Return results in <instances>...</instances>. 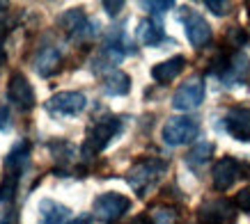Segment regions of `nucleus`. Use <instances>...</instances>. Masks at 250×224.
Masks as SVG:
<instances>
[{
    "label": "nucleus",
    "instance_id": "1",
    "mask_svg": "<svg viewBox=\"0 0 250 224\" xmlns=\"http://www.w3.org/2000/svg\"><path fill=\"white\" fill-rule=\"evenodd\" d=\"M122 133V119L115 114H104L99 117L94 124H90L87 133H85V142L81 147V156L83 160H92L113 142L115 137Z\"/></svg>",
    "mask_w": 250,
    "mask_h": 224
},
{
    "label": "nucleus",
    "instance_id": "2",
    "mask_svg": "<svg viewBox=\"0 0 250 224\" xmlns=\"http://www.w3.org/2000/svg\"><path fill=\"white\" fill-rule=\"evenodd\" d=\"M167 172V160L156 156L140 158L129 172H126V183L136 190L138 197H145L156 183L161 181V176Z\"/></svg>",
    "mask_w": 250,
    "mask_h": 224
},
{
    "label": "nucleus",
    "instance_id": "3",
    "mask_svg": "<svg viewBox=\"0 0 250 224\" xmlns=\"http://www.w3.org/2000/svg\"><path fill=\"white\" fill-rule=\"evenodd\" d=\"M131 208V199L120 192H104L99 194L94 204H92V215L97 217L99 222L113 224L117 220L126 215V210Z\"/></svg>",
    "mask_w": 250,
    "mask_h": 224
},
{
    "label": "nucleus",
    "instance_id": "4",
    "mask_svg": "<svg viewBox=\"0 0 250 224\" xmlns=\"http://www.w3.org/2000/svg\"><path fill=\"white\" fill-rule=\"evenodd\" d=\"M163 142L170 144V147H182V144L193 142L197 135H200V121L193 119V117H170V119L163 124Z\"/></svg>",
    "mask_w": 250,
    "mask_h": 224
},
{
    "label": "nucleus",
    "instance_id": "5",
    "mask_svg": "<svg viewBox=\"0 0 250 224\" xmlns=\"http://www.w3.org/2000/svg\"><path fill=\"white\" fill-rule=\"evenodd\" d=\"M207 87H205V78L202 75H190L186 82L179 85V90L174 92L172 96V108L179 112H190L197 110L202 101H205Z\"/></svg>",
    "mask_w": 250,
    "mask_h": 224
},
{
    "label": "nucleus",
    "instance_id": "6",
    "mask_svg": "<svg viewBox=\"0 0 250 224\" xmlns=\"http://www.w3.org/2000/svg\"><path fill=\"white\" fill-rule=\"evenodd\" d=\"M236 208L234 202L229 199H209L197 208V222L202 224H234L236 222Z\"/></svg>",
    "mask_w": 250,
    "mask_h": 224
},
{
    "label": "nucleus",
    "instance_id": "7",
    "mask_svg": "<svg viewBox=\"0 0 250 224\" xmlns=\"http://www.w3.org/2000/svg\"><path fill=\"white\" fill-rule=\"evenodd\" d=\"M87 98L83 92H58L55 96H51L46 101V110L53 117H76L85 110Z\"/></svg>",
    "mask_w": 250,
    "mask_h": 224
},
{
    "label": "nucleus",
    "instance_id": "8",
    "mask_svg": "<svg viewBox=\"0 0 250 224\" xmlns=\"http://www.w3.org/2000/svg\"><path fill=\"white\" fill-rule=\"evenodd\" d=\"M243 174L241 169V163L232 156H225L220 158L218 163L213 165L211 169V183H213V190H218V192H225L229 187L236 183V179Z\"/></svg>",
    "mask_w": 250,
    "mask_h": 224
},
{
    "label": "nucleus",
    "instance_id": "9",
    "mask_svg": "<svg viewBox=\"0 0 250 224\" xmlns=\"http://www.w3.org/2000/svg\"><path fill=\"white\" fill-rule=\"evenodd\" d=\"M223 85L234 87V85H250V60L248 55L241 51H234L232 55H228V64L225 71L220 75Z\"/></svg>",
    "mask_w": 250,
    "mask_h": 224
},
{
    "label": "nucleus",
    "instance_id": "10",
    "mask_svg": "<svg viewBox=\"0 0 250 224\" xmlns=\"http://www.w3.org/2000/svg\"><path fill=\"white\" fill-rule=\"evenodd\" d=\"M7 96H9V101L14 105H19L21 110H32V108L37 105V98H35V90H32L30 80L23 74H19V71H14V74L9 75Z\"/></svg>",
    "mask_w": 250,
    "mask_h": 224
},
{
    "label": "nucleus",
    "instance_id": "11",
    "mask_svg": "<svg viewBox=\"0 0 250 224\" xmlns=\"http://www.w3.org/2000/svg\"><path fill=\"white\" fill-rule=\"evenodd\" d=\"M184 21V30H186V39L190 41L193 48H202L205 44L211 41V28L209 23L205 21V16L193 12V9H186L182 14Z\"/></svg>",
    "mask_w": 250,
    "mask_h": 224
},
{
    "label": "nucleus",
    "instance_id": "12",
    "mask_svg": "<svg viewBox=\"0 0 250 224\" xmlns=\"http://www.w3.org/2000/svg\"><path fill=\"white\" fill-rule=\"evenodd\" d=\"M223 128H225L234 140L250 142V110L248 108H241V105L229 108V110L225 112V117H223Z\"/></svg>",
    "mask_w": 250,
    "mask_h": 224
},
{
    "label": "nucleus",
    "instance_id": "13",
    "mask_svg": "<svg viewBox=\"0 0 250 224\" xmlns=\"http://www.w3.org/2000/svg\"><path fill=\"white\" fill-rule=\"evenodd\" d=\"M124 57H126V53L122 51V48L104 44L99 48L97 55H94V60H92V71H94V74H106V71L113 74V71H117L115 67H117Z\"/></svg>",
    "mask_w": 250,
    "mask_h": 224
},
{
    "label": "nucleus",
    "instance_id": "14",
    "mask_svg": "<svg viewBox=\"0 0 250 224\" xmlns=\"http://www.w3.org/2000/svg\"><path fill=\"white\" fill-rule=\"evenodd\" d=\"M136 37L143 46H159L163 41H170L159 19H143L136 28Z\"/></svg>",
    "mask_w": 250,
    "mask_h": 224
},
{
    "label": "nucleus",
    "instance_id": "15",
    "mask_svg": "<svg viewBox=\"0 0 250 224\" xmlns=\"http://www.w3.org/2000/svg\"><path fill=\"white\" fill-rule=\"evenodd\" d=\"M28 160H30V142L28 140H21L16 142L9 153L5 156V172L7 174H19L21 176L23 169L28 167Z\"/></svg>",
    "mask_w": 250,
    "mask_h": 224
},
{
    "label": "nucleus",
    "instance_id": "16",
    "mask_svg": "<svg viewBox=\"0 0 250 224\" xmlns=\"http://www.w3.org/2000/svg\"><path fill=\"white\" fill-rule=\"evenodd\" d=\"M60 62H62V55L58 48H53V46H46V48H42V51L35 55V71H37L42 78H51V75L60 69Z\"/></svg>",
    "mask_w": 250,
    "mask_h": 224
},
{
    "label": "nucleus",
    "instance_id": "17",
    "mask_svg": "<svg viewBox=\"0 0 250 224\" xmlns=\"http://www.w3.org/2000/svg\"><path fill=\"white\" fill-rule=\"evenodd\" d=\"M71 210L53 199L39 202V224H67Z\"/></svg>",
    "mask_w": 250,
    "mask_h": 224
},
{
    "label": "nucleus",
    "instance_id": "18",
    "mask_svg": "<svg viewBox=\"0 0 250 224\" xmlns=\"http://www.w3.org/2000/svg\"><path fill=\"white\" fill-rule=\"evenodd\" d=\"M58 23H60V28L67 32L69 37L78 39V37H81V32L85 30V25L90 23V19L85 16V12L81 7H74V9L62 12L60 19H58Z\"/></svg>",
    "mask_w": 250,
    "mask_h": 224
},
{
    "label": "nucleus",
    "instance_id": "19",
    "mask_svg": "<svg viewBox=\"0 0 250 224\" xmlns=\"http://www.w3.org/2000/svg\"><path fill=\"white\" fill-rule=\"evenodd\" d=\"M184 67H186V57L184 55H174V57L161 62V64H156L152 69V78L156 82H161V85H166V82H172L177 75L182 74Z\"/></svg>",
    "mask_w": 250,
    "mask_h": 224
},
{
    "label": "nucleus",
    "instance_id": "20",
    "mask_svg": "<svg viewBox=\"0 0 250 224\" xmlns=\"http://www.w3.org/2000/svg\"><path fill=\"white\" fill-rule=\"evenodd\" d=\"M104 92H106L108 96H126L131 92V78L129 74H124V71H113V74H106L104 78Z\"/></svg>",
    "mask_w": 250,
    "mask_h": 224
},
{
    "label": "nucleus",
    "instance_id": "21",
    "mask_svg": "<svg viewBox=\"0 0 250 224\" xmlns=\"http://www.w3.org/2000/svg\"><path fill=\"white\" fill-rule=\"evenodd\" d=\"M211 153H213V144L211 142H200L186 153V165H188L193 172L200 174L202 169H205V165L211 160Z\"/></svg>",
    "mask_w": 250,
    "mask_h": 224
},
{
    "label": "nucleus",
    "instance_id": "22",
    "mask_svg": "<svg viewBox=\"0 0 250 224\" xmlns=\"http://www.w3.org/2000/svg\"><path fill=\"white\" fill-rule=\"evenodd\" d=\"M48 149L58 160V165H62V167H69L76 160V147L67 140H53V142H48Z\"/></svg>",
    "mask_w": 250,
    "mask_h": 224
},
{
    "label": "nucleus",
    "instance_id": "23",
    "mask_svg": "<svg viewBox=\"0 0 250 224\" xmlns=\"http://www.w3.org/2000/svg\"><path fill=\"white\" fill-rule=\"evenodd\" d=\"M19 181H21L19 174H7L5 172V176H2V181H0V204H12L14 202L16 190H19Z\"/></svg>",
    "mask_w": 250,
    "mask_h": 224
},
{
    "label": "nucleus",
    "instance_id": "24",
    "mask_svg": "<svg viewBox=\"0 0 250 224\" xmlns=\"http://www.w3.org/2000/svg\"><path fill=\"white\" fill-rule=\"evenodd\" d=\"M140 7H145L147 12H152V14H163V12L174 7V2L172 0H143Z\"/></svg>",
    "mask_w": 250,
    "mask_h": 224
},
{
    "label": "nucleus",
    "instance_id": "25",
    "mask_svg": "<svg viewBox=\"0 0 250 224\" xmlns=\"http://www.w3.org/2000/svg\"><path fill=\"white\" fill-rule=\"evenodd\" d=\"M152 220H154V224H177V210L174 208H156Z\"/></svg>",
    "mask_w": 250,
    "mask_h": 224
},
{
    "label": "nucleus",
    "instance_id": "26",
    "mask_svg": "<svg viewBox=\"0 0 250 224\" xmlns=\"http://www.w3.org/2000/svg\"><path fill=\"white\" fill-rule=\"evenodd\" d=\"M205 7L216 16H225V14H229V7H232V5H229V2H223V0H207Z\"/></svg>",
    "mask_w": 250,
    "mask_h": 224
},
{
    "label": "nucleus",
    "instance_id": "27",
    "mask_svg": "<svg viewBox=\"0 0 250 224\" xmlns=\"http://www.w3.org/2000/svg\"><path fill=\"white\" fill-rule=\"evenodd\" d=\"M234 204H236V208H239V210H243V213H250V186L236 192Z\"/></svg>",
    "mask_w": 250,
    "mask_h": 224
},
{
    "label": "nucleus",
    "instance_id": "28",
    "mask_svg": "<svg viewBox=\"0 0 250 224\" xmlns=\"http://www.w3.org/2000/svg\"><path fill=\"white\" fill-rule=\"evenodd\" d=\"M0 224H19V210L16 208L0 210Z\"/></svg>",
    "mask_w": 250,
    "mask_h": 224
},
{
    "label": "nucleus",
    "instance_id": "29",
    "mask_svg": "<svg viewBox=\"0 0 250 224\" xmlns=\"http://www.w3.org/2000/svg\"><path fill=\"white\" fill-rule=\"evenodd\" d=\"M228 41L232 46H243V41H246V32L241 30V28H232L228 35Z\"/></svg>",
    "mask_w": 250,
    "mask_h": 224
},
{
    "label": "nucleus",
    "instance_id": "30",
    "mask_svg": "<svg viewBox=\"0 0 250 224\" xmlns=\"http://www.w3.org/2000/svg\"><path fill=\"white\" fill-rule=\"evenodd\" d=\"M122 7H124V2H122V0H104V9H106L108 14L110 16H117L122 12Z\"/></svg>",
    "mask_w": 250,
    "mask_h": 224
},
{
    "label": "nucleus",
    "instance_id": "31",
    "mask_svg": "<svg viewBox=\"0 0 250 224\" xmlns=\"http://www.w3.org/2000/svg\"><path fill=\"white\" fill-rule=\"evenodd\" d=\"M9 126V112L7 108H0V128H7Z\"/></svg>",
    "mask_w": 250,
    "mask_h": 224
},
{
    "label": "nucleus",
    "instance_id": "32",
    "mask_svg": "<svg viewBox=\"0 0 250 224\" xmlns=\"http://www.w3.org/2000/svg\"><path fill=\"white\" fill-rule=\"evenodd\" d=\"M131 224H154V220L149 215H136L131 220Z\"/></svg>",
    "mask_w": 250,
    "mask_h": 224
},
{
    "label": "nucleus",
    "instance_id": "33",
    "mask_svg": "<svg viewBox=\"0 0 250 224\" xmlns=\"http://www.w3.org/2000/svg\"><path fill=\"white\" fill-rule=\"evenodd\" d=\"M67 224H90V217H87V215H81V217H76V220H69Z\"/></svg>",
    "mask_w": 250,
    "mask_h": 224
},
{
    "label": "nucleus",
    "instance_id": "34",
    "mask_svg": "<svg viewBox=\"0 0 250 224\" xmlns=\"http://www.w3.org/2000/svg\"><path fill=\"white\" fill-rule=\"evenodd\" d=\"M5 62V48H2V39H0V64Z\"/></svg>",
    "mask_w": 250,
    "mask_h": 224
},
{
    "label": "nucleus",
    "instance_id": "35",
    "mask_svg": "<svg viewBox=\"0 0 250 224\" xmlns=\"http://www.w3.org/2000/svg\"><path fill=\"white\" fill-rule=\"evenodd\" d=\"M7 7H9L7 2H0V12H5V9H7Z\"/></svg>",
    "mask_w": 250,
    "mask_h": 224
}]
</instances>
